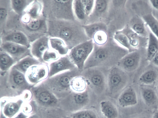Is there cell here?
I'll return each instance as SVG.
<instances>
[{"label": "cell", "instance_id": "cell-1", "mask_svg": "<svg viewBox=\"0 0 158 118\" xmlns=\"http://www.w3.org/2000/svg\"><path fill=\"white\" fill-rule=\"evenodd\" d=\"M47 35L63 40L70 50L89 39L82 25L77 20H47Z\"/></svg>", "mask_w": 158, "mask_h": 118}, {"label": "cell", "instance_id": "cell-2", "mask_svg": "<svg viewBox=\"0 0 158 118\" xmlns=\"http://www.w3.org/2000/svg\"><path fill=\"white\" fill-rule=\"evenodd\" d=\"M129 52L118 44L113 38L109 37L105 44H94L93 50L85 64L84 69L94 67H110L116 65L118 61Z\"/></svg>", "mask_w": 158, "mask_h": 118}, {"label": "cell", "instance_id": "cell-3", "mask_svg": "<svg viewBox=\"0 0 158 118\" xmlns=\"http://www.w3.org/2000/svg\"><path fill=\"white\" fill-rule=\"evenodd\" d=\"M9 30L21 31L31 43L37 39L47 35V20L43 16L36 19H29L23 15L19 16L12 10L4 31Z\"/></svg>", "mask_w": 158, "mask_h": 118}, {"label": "cell", "instance_id": "cell-4", "mask_svg": "<svg viewBox=\"0 0 158 118\" xmlns=\"http://www.w3.org/2000/svg\"><path fill=\"white\" fill-rule=\"evenodd\" d=\"M0 73L1 97L20 96L33 86L27 81L25 74L13 67Z\"/></svg>", "mask_w": 158, "mask_h": 118}, {"label": "cell", "instance_id": "cell-5", "mask_svg": "<svg viewBox=\"0 0 158 118\" xmlns=\"http://www.w3.org/2000/svg\"><path fill=\"white\" fill-rule=\"evenodd\" d=\"M73 0H41L42 14L47 20H76L73 9Z\"/></svg>", "mask_w": 158, "mask_h": 118}, {"label": "cell", "instance_id": "cell-6", "mask_svg": "<svg viewBox=\"0 0 158 118\" xmlns=\"http://www.w3.org/2000/svg\"><path fill=\"white\" fill-rule=\"evenodd\" d=\"M82 71L77 68L67 71L48 77L43 82L60 99L71 92L72 80L76 76L81 75Z\"/></svg>", "mask_w": 158, "mask_h": 118}, {"label": "cell", "instance_id": "cell-7", "mask_svg": "<svg viewBox=\"0 0 158 118\" xmlns=\"http://www.w3.org/2000/svg\"><path fill=\"white\" fill-rule=\"evenodd\" d=\"M127 0H110L106 23L108 28L109 37L113 38L114 33L123 29L126 24V6Z\"/></svg>", "mask_w": 158, "mask_h": 118}, {"label": "cell", "instance_id": "cell-8", "mask_svg": "<svg viewBox=\"0 0 158 118\" xmlns=\"http://www.w3.org/2000/svg\"><path fill=\"white\" fill-rule=\"evenodd\" d=\"M30 90L35 106L41 109L58 108L59 99L43 82L33 86Z\"/></svg>", "mask_w": 158, "mask_h": 118}, {"label": "cell", "instance_id": "cell-9", "mask_svg": "<svg viewBox=\"0 0 158 118\" xmlns=\"http://www.w3.org/2000/svg\"><path fill=\"white\" fill-rule=\"evenodd\" d=\"M128 81L126 72L116 65L109 71L107 79V87L109 94L115 96L120 93L125 88Z\"/></svg>", "mask_w": 158, "mask_h": 118}, {"label": "cell", "instance_id": "cell-10", "mask_svg": "<svg viewBox=\"0 0 158 118\" xmlns=\"http://www.w3.org/2000/svg\"><path fill=\"white\" fill-rule=\"evenodd\" d=\"M89 101V96L87 90L79 93L73 92L59 99L58 108L73 113L80 110L88 104Z\"/></svg>", "mask_w": 158, "mask_h": 118}, {"label": "cell", "instance_id": "cell-11", "mask_svg": "<svg viewBox=\"0 0 158 118\" xmlns=\"http://www.w3.org/2000/svg\"><path fill=\"white\" fill-rule=\"evenodd\" d=\"M91 39L82 43L69 50L68 56L77 68L84 69L85 62L91 54L94 47Z\"/></svg>", "mask_w": 158, "mask_h": 118}, {"label": "cell", "instance_id": "cell-12", "mask_svg": "<svg viewBox=\"0 0 158 118\" xmlns=\"http://www.w3.org/2000/svg\"><path fill=\"white\" fill-rule=\"evenodd\" d=\"M99 67H94L83 70L81 73L88 85L98 94L105 90L106 83L104 75Z\"/></svg>", "mask_w": 158, "mask_h": 118}, {"label": "cell", "instance_id": "cell-13", "mask_svg": "<svg viewBox=\"0 0 158 118\" xmlns=\"http://www.w3.org/2000/svg\"><path fill=\"white\" fill-rule=\"evenodd\" d=\"M26 102L22 95L16 97H2L0 99L1 112L7 118H13L21 110Z\"/></svg>", "mask_w": 158, "mask_h": 118}, {"label": "cell", "instance_id": "cell-14", "mask_svg": "<svg viewBox=\"0 0 158 118\" xmlns=\"http://www.w3.org/2000/svg\"><path fill=\"white\" fill-rule=\"evenodd\" d=\"M110 0H95L94 8L85 25L97 22L106 23Z\"/></svg>", "mask_w": 158, "mask_h": 118}, {"label": "cell", "instance_id": "cell-15", "mask_svg": "<svg viewBox=\"0 0 158 118\" xmlns=\"http://www.w3.org/2000/svg\"><path fill=\"white\" fill-rule=\"evenodd\" d=\"M0 50L7 53L16 63L27 56H32L30 48L11 42H0Z\"/></svg>", "mask_w": 158, "mask_h": 118}, {"label": "cell", "instance_id": "cell-16", "mask_svg": "<svg viewBox=\"0 0 158 118\" xmlns=\"http://www.w3.org/2000/svg\"><path fill=\"white\" fill-rule=\"evenodd\" d=\"M48 65L42 63L31 67L25 74L28 82L33 86L44 81L48 77Z\"/></svg>", "mask_w": 158, "mask_h": 118}, {"label": "cell", "instance_id": "cell-17", "mask_svg": "<svg viewBox=\"0 0 158 118\" xmlns=\"http://www.w3.org/2000/svg\"><path fill=\"white\" fill-rule=\"evenodd\" d=\"M141 56L137 50L129 52L122 58L116 66L125 72H130L136 70L140 64Z\"/></svg>", "mask_w": 158, "mask_h": 118}, {"label": "cell", "instance_id": "cell-18", "mask_svg": "<svg viewBox=\"0 0 158 118\" xmlns=\"http://www.w3.org/2000/svg\"><path fill=\"white\" fill-rule=\"evenodd\" d=\"M48 77L61 72L77 68L70 59L68 55L61 56L59 59L48 65Z\"/></svg>", "mask_w": 158, "mask_h": 118}, {"label": "cell", "instance_id": "cell-19", "mask_svg": "<svg viewBox=\"0 0 158 118\" xmlns=\"http://www.w3.org/2000/svg\"><path fill=\"white\" fill-rule=\"evenodd\" d=\"M0 42H9L30 48L31 42L23 33L16 30H5L0 33Z\"/></svg>", "mask_w": 158, "mask_h": 118}, {"label": "cell", "instance_id": "cell-20", "mask_svg": "<svg viewBox=\"0 0 158 118\" xmlns=\"http://www.w3.org/2000/svg\"><path fill=\"white\" fill-rule=\"evenodd\" d=\"M49 39V37L46 35L37 39L31 43L30 49L31 55L42 63H44L42 60L44 54L50 48Z\"/></svg>", "mask_w": 158, "mask_h": 118}, {"label": "cell", "instance_id": "cell-21", "mask_svg": "<svg viewBox=\"0 0 158 118\" xmlns=\"http://www.w3.org/2000/svg\"><path fill=\"white\" fill-rule=\"evenodd\" d=\"M119 105L123 108L134 106L138 103L136 92L131 87L125 88L119 94L118 97Z\"/></svg>", "mask_w": 158, "mask_h": 118}, {"label": "cell", "instance_id": "cell-22", "mask_svg": "<svg viewBox=\"0 0 158 118\" xmlns=\"http://www.w3.org/2000/svg\"><path fill=\"white\" fill-rule=\"evenodd\" d=\"M145 23L139 16L135 15L130 20L127 24L130 28L139 36L144 38H148V34L146 29Z\"/></svg>", "mask_w": 158, "mask_h": 118}, {"label": "cell", "instance_id": "cell-23", "mask_svg": "<svg viewBox=\"0 0 158 118\" xmlns=\"http://www.w3.org/2000/svg\"><path fill=\"white\" fill-rule=\"evenodd\" d=\"M12 10L10 0H0V33L5 29Z\"/></svg>", "mask_w": 158, "mask_h": 118}, {"label": "cell", "instance_id": "cell-24", "mask_svg": "<svg viewBox=\"0 0 158 118\" xmlns=\"http://www.w3.org/2000/svg\"><path fill=\"white\" fill-rule=\"evenodd\" d=\"M41 0H33L23 14L29 19H36L43 16Z\"/></svg>", "mask_w": 158, "mask_h": 118}, {"label": "cell", "instance_id": "cell-25", "mask_svg": "<svg viewBox=\"0 0 158 118\" xmlns=\"http://www.w3.org/2000/svg\"><path fill=\"white\" fill-rule=\"evenodd\" d=\"M42 63L32 56L29 55L17 62L13 67L25 74L31 67Z\"/></svg>", "mask_w": 158, "mask_h": 118}, {"label": "cell", "instance_id": "cell-26", "mask_svg": "<svg viewBox=\"0 0 158 118\" xmlns=\"http://www.w3.org/2000/svg\"><path fill=\"white\" fill-rule=\"evenodd\" d=\"M143 86L140 88V95L143 101L148 106L155 104L158 100L156 92L152 88Z\"/></svg>", "mask_w": 158, "mask_h": 118}, {"label": "cell", "instance_id": "cell-27", "mask_svg": "<svg viewBox=\"0 0 158 118\" xmlns=\"http://www.w3.org/2000/svg\"><path fill=\"white\" fill-rule=\"evenodd\" d=\"M101 112L105 118H117L118 111L116 106L110 101L104 100L100 103Z\"/></svg>", "mask_w": 158, "mask_h": 118}, {"label": "cell", "instance_id": "cell-28", "mask_svg": "<svg viewBox=\"0 0 158 118\" xmlns=\"http://www.w3.org/2000/svg\"><path fill=\"white\" fill-rule=\"evenodd\" d=\"M49 43L50 48L56 51L61 56L68 55L70 50L62 39L49 38Z\"/></svg>", "mask_w": 158, "mask_h": 118}, {"label": "cell", "instance_id": "cell-29", "mask_svg": "<svg viewBox=\"0 0 158 118\" xmlns=\"http://www.w3.org/2000/svg\"><path fill=\"white\" fill-rule=\"evenodd\" d=\"M73 9L76 20L82 25H85L88 17L85 13L82 0H73Z\"/></svg>", "mask_w": 158, "mask_h": 118}, {"label": "cell", "instance_id": "cell-30", "mask_svg": "<svg viewBox=\"0 0 158 118\" xmlns=\"http://www.w3.org/2000/svg\"><path fill=\"white\" fill-rule=\"evenodd\" d=\"M158 51V39L151 32L149 33L147 49L146 59L151 62Z\"/></svg>", "mask_w": 158, "mask_h": 118}, {"label": "cell", "instance_id": "cell-31", "mask_svg": "<svg viewBox=\"0 0 158 118\" xmlns=\"http://www.w3.org/2000/svg\"><path fill=\"white\" fill-rule=\"evenodd\" d=\"M85 33L89 39H92L93 36L97 32L102 30L108 33V28L106 24L103 22H95L82 25Z\"/></svg>", "mask_w": 158, "mask_h": 118}, {"label": "cell", "instance_id": "cell-32", "mask_svg": "<svg viewBox=\"0 0 158 118\" xmlns=\"http://www.w3.org/2000/svg\"><path fill=\"white\" fill-rule=\"evenodd\" d=\"M16 63V61L9 54L0 50V73L8 71Z\"/></svg>", "mask_w": 158, "mask_h": 118}, {"label": "cell", "instance_id": "cell-33", "mask_svg": "<svg viewBox=\"0 0 158 118\" xmlns=\"http://www.w3.org/2000/svg\"><path fill=\"white\" fill-rule=\"evenodd\" d=\"M158 76L157 72L154 69H149L143 72L139 76V83L142 85H150L153 84Z\"/></svg>", "mask_w": 158, "mask_h": 118}, {"label": "cell", "instance_id": "cell-34", "mask_svg": "<svg viewBox=\"0 0 158 118\" xmlns=\"http://www.w3.org/2000/svg\"><path fill=\"white\" fill-rule=\"evenodd\" d=\"M113 38L119 45L127 49L129 52L136 51L132 47L127 36L122 29L115 31Z\"/></svg>", "mask_w": 158, "mask_h": 118}, {"label": "cell", "instance_id": "cell-35", "mask_svg": "<svg viewBox=\"0 0 158 118\" xmlns=\"http://www.w3.org/2000/svg\"><path fill=\"white\" fill-rule=\"evenodd\" d=\"M12 9L16 14L22 16L33 0H10Z\"/></svg>", "mask_w": 158, "mask_h": 118}, {"label": "cell", "instance_id": "cell-36", "mask_svg": "<svg viewBox=\"0 0 158 118\" xmlns=\"http://www.w3.org/2000/svg\"><path fill=\"white\" fill-rule=\"evenodd\" d=\"M87 83L84 78L81 75L74 77L70 84L71 90L74 92H83L86 90Z\"/></svg>", "mask_w": 158, "mask_h": 118}, {"label": "cell", "instance_id": "cell-37", "mask_svg": "<svg viewBox=\"0 0 158 118\" xmlns=\"http://www.w3.org/2000/svg\"><path fill=\"white\" fill-rule=\"evenodd\" d=\"M142 18L151 32L158 39V20L151 13L144 14Z\"/></svg>", "mask_w": 158, "mask_h": 118}, {"label": "cell", "instance_id": "cell-38", "mask_svg": "<svg viewBox=\"0 0 158 118\" xmlns=\"http://www.w3.org/2000/svg\"><path fill=\"white\" fill-rule=\"evenodd\" d=\"M108 33L105 31L101 30L95 33L92 38L94 44L101 46L106 43L108 40Z\"/></svg>", "mask_w": 158, "mask_h": 118}, {"label": "cell", "instance_id": "cell-39", "mask_svg": "<svg viewBox=\"0 0 158 118\" xmlns=\"http://www.w3.org/2000/svg\"><path fill=\"white\" fill-rule=\"evenodd\" d=\"M61 56L56 51L50 48L44 54L42 60L44 64H48L59 59Z\"/></svg>", "mask_w": 158, "mask_h": 118}, {"label": "cell", "instance_id": "cell-40", "mask_svg": "<svg viewBox=\"0 0 158 118\" xmlns=\"http://www.w3.org/2000/svg\"><path fill=\"white\" fill-rule=\"evenodd\" d=\"M41 110L42 118H63L60 114L61 109L58 108Z\"/></svg>", "mask_w": 158, "mask_h": 118}, {"label": "cell", "instance_id": "cell-41", "mask_svg": "<svg viewBox=\"0 0 158 118\" xmlns=\"http://www.w3.org/2000/svg\"><path fill=\"white\" fill-rule=\"evenodd\" d=\"M70 116L73 118H97L96 113L89 110H80L72 113Z\"/></svg>", "mask_w": 158, "mask_h": 118}, {"label": "cell", "instance_id": "cell-42", "mask_svg": "<svg viewBox=\"0 0 158 118\" xmlns=\"http://www.w3.org/2000/svg\"><path fill=\"white\" fill-rule=\"evenodd\" d=\"M84 4L85 13L88 17L91 13L94 8L95 0H82Z\"/></svg>", "mask_w": 158, "mask_h": 118}, {"label": "cell", "instance_id": "cell-43", "mask_svg": "<svg viewBox=\"0 0 158 118\" xmlns=\"http://www.w3.org/2000/svg\"><path fill=\"white\" fill-rule=\"evenodd\" d=\"M30 116L21 111L13 118H28Z\"/></svg>", "mask_w": 158, "mask_h": 118}, {"label": "cell", "instance_id": "cell-44", "mask_svg": "<svg viewBox=\"0 0 158 118\" xmlns=\"http://www.w3.org/2000/svg\"><path fill=\"white\" fill-rule=\"evenodd\" d=\"M151 62L154 65L158 67V51L154 56Z\"/></svg>", "mask_w": 158, "mask_h": 118}, {"label": "cell", "instance_id": "cell-45", "mask_svg": "<svg viewBox=\"0 0 158 118\" xmlns=\"http://www.w3.org/2000/svg\"><path fill=\"white\" fill-rule=\"evenodd\" d=\"M149 1L153 7L158 10V0H150Z\"/></svg>", "mask_w": 158, "mask_h": 118}, {"label": "cell", "instance_id": "cell-46", "mask_svg": "<svg viewBox=\"0 0 158 118\" xmlns=\"http://www.w3.org/2000/svg\"><path fill=\"white\" fill-rule=\"evenodd\" d=\"M153 118H158V110L154 114L153 116Z\"/></svg>", "mask_w": 158, "mask_h": 118}, {"label": "cell", "instance_id": "cell-47", "mask_svg": "<svg viewBox=\"0 0 158 118\" xmlns=\"http://www.w3.org/2000/svg\"><path fill=\"white\" fill-rule=\"evenodd\" d=\"M0 118H7L1 112H0Z\"/></svg>", "mask_w": 158, "mask_h": 118}, {"label": "cell", "instance_id": "cell-48", "mask_svg": "<svg viewBox=\"0 0 158 118\" xmlns=\"http://www.w3.org/2000/svg\"><path fill=\"white\" fill-rule=\"evenodd\" d=\"M63 118H73L71 116H63Z\"/></svg>", "mask_w": 158, "mask_h": 118}, {"label": "cell", "instance_id": "cell-49", "mask_svg": "<svg viewBox=\"0 0 158 118\" xmlns=\"http://www.w3.org/2000/svg\"><path fill=\"white\" fill-rule=\"evenodd\" d=\"M135 118H149L148 117H138Z\"/></svg>", "mask_w": 158, "mask_h": 118}, {"label": "cell", "instance_id": "cell-50", "mask_svg": "<svg viewBox=\"0 0 158 118\" xmlns=\"http://www.w3.org/2000/svg\"><path fill=\"white\" fill-rule=\"evenodd\" d=\"M156 88H157V90L158 92V83H157V84Z\"/></svg>", "mask_w": 158, "mask_h": 118}]
</instances>
